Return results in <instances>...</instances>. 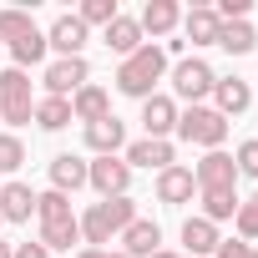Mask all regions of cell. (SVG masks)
Returning a JSON list of instances; mask_svg holds the SVG:
<instances>
[{
  "instance_id": "38",
  "label": "cell",
  "mask_w": 258,
  "mask_h": 258,
  "mask_svg": "<svg viewBox=\"0 0 258 258\" xmlns=\"http://www.w3.org/2000/svg\"><path fill=\"white\" fill-rule=\"evenodd\" d=\"M0 258H16V248H11V243H0Z\"/></svg>"
},
{
  "instance_id": "39",
  "label": "cell",
  "mask_w": 258,
  "mask_h": 258,
  "mask_svg": "<svg viewBox=\"0 0 258 258\" xmlns=\"http://www.w3.org/2000/svg\"><path fill=\"white\" fill-rule=\"evenodd\" d=\"M0 228H6V218H0Z\"/></svg>"
},
{
  "instance_id": "6",
  "label": "cell",
  "mask_w": 258,
  "mask_h": 258,
  "mask_svg": "<svg viewBox=\"0 0 258 258\" xmlns=\"http://www.w3.org/2000/svg\"><path fill=\"white\" fill-rule=\"evenodd\" d=\"M91 81V66H86V56H56L51 66H46V76H41V86H46V96H76L81 86Z\"/></svg>"
},
{
  "instance_id": "14",
  "label": "cell",
  "mask_w": 258,
  "mask_h": 258,
  "mask_svg": "<svg viewBox=\"0 0 258 258\" xmlns=\"http://www.w3.org/2000/svg\"><path fill=\"white\" fill-rule=\"evenodd\" d=\"M142 126H147V137L167 142V132H177V101L172 96H147L142 101Z\"/></svg>"
},
{
  "instance_id": "12",
  "label": "cell",
  "mask_w": 258,
  "mask_h": 258,
  "mask_svg": "<svg viewBox=\"0 0 258 258\" xmlns=\"http://www.w3.org/2000/svg\"><path fill=\"white\" fill-rule=\"evenodd\" d=\"M101 41H106V51H116L121 61L126 56H137L147 41H142V26H137V16H116L106 31H101Z\"/></svg>"
},
{
  "instance_id": "32",
  "label": "cell",
  "mask_w": 258,
  "mask_h": 258,
  "mask_svg": "<svg viewBox=\"0 0 258 258\" xmlns=\"http://www.w3.org/2000/svg\"><path fill=\"white\" fill-rule=\"evenodd\" d=\"M26 162V142L16 132H0V172H16Z\"/></svg>"
},
{
  "instance_id": "11",
  "label": "cell",
  "mask_w": 258,
  "mask_h": 258,
  "mask_svg": "<svg viewBox=\"0 0 258 258\" xmlns=\"http://www.w3.org/2000/svg\"><path fill=\"white\" fill-rule=\"evenodd\" d=\"M157 248H162V228L152 218H132L126 223V233H121V253L126 258H152Z\"/></svg>"
},
{
  "instance_id": "19",
  "label": "cell",
  "mask_w": 258,
  "mask_h": 258,
  "mask_svg": "<svg viewBox=\"0 0 258 258\" xmlns=\"http://www.w3.org/2000/svg\"><path fill=\"white\" fill-rule=\"evenodd\" d=\"M86 187V162L81 157H71V152H61V157H51V192H81Z\"/></svg>"
},
{
  "instance_id": "18",
  "label": "cell",
  "mask_w": 258,
  "mask_h": 258,
  "mask_svg": "<svg viewBox=\"0 0 258 258\" xmlns=\"http://www.w3.org/2000/svg\"><path fill=\"white\" fill-rule=\"evenodd\" d=\"M182 31H187V41H192V46H218L223 21H218V11H213V6H192V11L182 16Z\"/></svg>"
},
{
  "instance_id": "28",
  "label": "cell",
  "mask_w": 258,
  "mask_h": 258,
  "mask_svg": "<svg viewBox=\"0 0 258 258\" xmlns=\"http://www.w3.org/2000/svg\"><path fill=\"white\" fill-rule=\"evenodd\" d=\"M46 51H51V46H46V31H31V36H21V41L11 46V56H16V66H21V71H26V66H41V61H46Z\"/></svg>"
},
{
  "instance_id": "22",
  "label": "cell",
  "mask_w": 258,
  "mask_h": 258,
  "mask_svg": "<svg viewBox=\"0 0 258 258\" xmlns=\"http://www.w3.org/2000/svg\"><path fill=\"white\" fill-rule=\"evenodd\" d=\"M71 116L91 126V121H101V116H111V96H106L101 86H91V81H86V86H81V91L71 96Z\"/></svg>"
},
{
  "instance_id": "13",
  "label": "cell",
  "mask_w": 258,
  "mask_h": 258,
  "mask_svg": "<svg viewBox=\"0 0 258 258\" xmlns=\"http://www.w3.org/2000/svg\"><path fill=\"white\" fill-rule=\"evenodd\" d=\"M86 147L96 152V157H116L121 147H126V126L116 121V111L111 116H101V121H91L86 126Z\"/></svg>"
},
{
  "instance_id": "31",
  "label": "cell",
  "mask_w": 258,
  "mask_h": 258,
  "mask_svg": "<svg viewBox=\"0 0 258 258\" xmlns=\"http://www.w3.org/2000/svg\"><path fill=\"white\" fill-rule=\"evenodd\" d=\"M233 223H238V238H243V243H258V192H253L248 203H238V218H233Z\"/></svg>"
},
{
  "instance_id": "8",
  "label": "cell",
  "mask_w": 258,
  "mask_h": 258,
  "mask_svg": "<svg viewBox=\"0 0 258 258\" xmlns=\"http://www.w3.org/2000/svg\"><path fill=\"white\" fill-rule=\"evenodd\" d=\"M192 182L198 192H213V187H238V167H233V152H203V162L192 167Z\"/></svg>"
},
{
  "instance_id": "10",
  "label": "cell",
  "mask_w": 258,
  "mask_h": 258,
  "mask_svg": "<svg viewBox=\"0 0 258 258\" xmlns=\"http://www.w3.org/2000/svg\"><path fill=\"white\" fill-rule=\"evenodd\" d=\"M198 198V182H192V167H162L157 172V203H167V208H182V203H192Z\"/></svg>"
},
{
  "instance_id": "2",
  "label": "cell",
  "mask_w": 258,
  "mask_h": 258,
  "mask_svg": "<svg viewBox=\"0 0 258 258\" xmlns=\"http://www.w3.org/2000/svg\"><path fill=\"white\" fill-rule=\"evenodd\" d=\"M132 218H137V203H132V198H101V203L86 208V218H76V228H81V238H86L91 248H101V243H111L116 233H126Z\"/></svg>"
},
{
  "instance_id": "33",
  "label": "cell",
  "mask_w": 258,
  "mask_h": 258,
  "mask_svg": "<svg viewBox=\"0 0 258 258\" xmlns=\"http://www.w3.org/2000/svg\"><path fill=\"white\" fill-rule=\"evenodd\" d=\"M233 167H238V177H258V137L233 152Z\"/></svg>"
},
{
  "instance_id": "16",
  "label": "cell",
  "mask_w": 258,
  "mask_h": 258,
  "mask_svg": "<svg viewBox=\"0 0 258 258\" xmlns=\"http://www.w3.org/2000/svg\"><path fill=\"white\" fill-rule=\"evenodd\" d=\"M46 46L61 51V56H81V46H86V26H81L76 16H56L51 31H46Z\"/></svg>"
},
{
  "instance_id": "17",
  "label": "cell",
  "mask_w": 258,
  "mask_h": 258,
  "mask_svg": "<svg viewBox=\"0 0 258 258\" xmlns=\"http://www.w3.org/2000/svg\"><path fill=\"white\" fill-rule=\"evenodd\" d=\"M177 21H182L177 0H147V6H142V16H137L142 36H172V26H177Z\"/></svg>"
},
{
  "instance_id": "26",
  "label": "cell",
  "mask_w": 258,
  "mask_h": 258,
  "mask_svg": "<svg viewBox=\"0 0 258 258\" xmlns=\"http://www.w3.org/2000/svg\"><path fill=\"white\" fill-rule=\"evenodd\" d=\"M36 213H41V228H51V223H71L76 213H71V198L66 192H36Z\"/></svg>"
},
{
  "instance_id": "4",
  "label": "cell",
  "mask_w": 258,
  "mask_h": 258,
  "mask_svg": "<svg viewBox=\"0 0 258 258\" xmlns=\"http://www.w3.org/2000/svg\"><path fill=\"white\" fill-rule=\"evenodd\" d=\"M0 116L11 126H26L36 116V96H31V76L21 66H6L0 71Z\"/></svg>"
},
{
  "instance_id": "23",
  "label": "cell",
  "mask_w": 258,
  "mask_h": 258,
  "mask_svg": "<svg viewBox=\"0 0 258 258\" xmlns=\"http://www.w3.org/2000/svg\"><path fill=\"white\" fill-rule=\"evenodd\" d=\"M31 121L41 126V132H61V126H71L76 116H71V101H66V96H41Z\"/></svg>"
},
{
  "instance_id": "21",
  "label": "cell",
  "mask_w": 258,
  "mask_h": 258,
  "mask_svg": "<svg viewBox=\"0 0 258 258\" xmlns=\"http://www.w3.org/2000/svg\"><path fill=\"white\" fill-rule=\"evenodd\" d=\"M31 213H36V192L26 182H6L0 187V218L6 223H31Z\"/></svg>"
},
{
  "instance_id": "34",
  "label": "cell",
  "mask_w": 258,
  "mask_h": 258,
  "mask_svg": "<svg viewBox=\"0 0 258 258\" xmlns=\"http://www.w3.org/2000/svg\"><path fill=\"white\" fill-rule=\"evenodd\" d=\"M213 258H258V248H253V243H243V238H223Z\"/></svg>"
},
{
  "instance_id": "5",
  "label": "cell",
  "mask_w": 258,
  "mask_h": 258,
  "mask_svg": "<svg viewBox=\"0 0 258 258\" xmlns=\"http://www.w3.org/2000/svg\"><path fill=\"white\" fill-rule=\"evenodd\" d=\"M167 76H172V91H177L182 101H192V106H203V96H213V81H218V71H213L203 56H187V61H177Z\"/></svg>"
},
{
  "instance_id": "15",
  "label": "cell",
  "mask_w": 258,
  "mask_h": 258,
  "mask_svg": "<svg viewBox=\"0 0 258 258\" xmlns=\"http://www.w3.org/2000/svg\"><path fill=\"white\" fill-rule=\"evenodd\" d=\"M121 162H126V167H147V172L157 167V172H162V167H172V162H177V152H172V142L142 137V142H132V147H126V157H121Z\"/></svg>"
},
{
  "instance_id": "20",
  "label": "cell",
  "mask_w": 258,
  "mask_h": 258,
  "mask_svg": "<svg viewBox=\"0 0 258 258\" xmlns=\"http://www.w3.org/2000/svg\"><path fill=\"white\" fill-rule=\"evenodd\" d=\"M218 228L208 223V218H187L182 223V248H187V258H213L218 253Z\"/></svg>"
},
{
  "instance_id": "3",
  "label": "cell",
  "mask_w": 258,
  "mask_h": 258,
  "mask_svg": "<svg viewBox=\"0 0 258 258\" xmlns=\"http://www.w3.org/2000/svg\"><path fill=\"white\" fill-rule=\"evenodd\" d=\"M177 137H182L187 147L218 152L223 137H228V116H218L213 106H187V111H177Z\"/></svg>"
},
{
  "instance_id": "1",
  "label": "cell",
  "mask_w": 258,
  "mask_h": 258,
  "mask_svg": "<svg viewBox=\"0 0 258 258\" xmlns=\"http://www.w3.org/2000/svg\"><path fill=\"white\" fill-rule=\"evenodd\" d=\"M167 71H172V66H167V51L147 41L137 56H126V61L116 66V91H121V96L147 101V96H157V81H162Z\"/></svg>"
},
{
  "instance_id": "24",
  "label": "cell",
  "mask_w": 258,
  "mask_h": 258,
  "mask_svg": "<svg viewBox=\"0 0 258 258\" xmlns=\"http://www.w3.org/2000/svg\"><path fill=\"white\" fill-rule=\"evenodd\" d=\"M203 198V218L218 228L228 218H238V187H213V192H198Z\"/></svg>"
},
{
  "instance_id": "27",
  "label": "cell",
  "mask_w": 258,
  "mask_h": 258,
  "mask_svg": "<svg viewBox=\"0 0 258 258\" xmlns=\"http://www.w3.org/2000/svg\"><path fill=\"white\" fill-rule=\"evenodd\" d=\"M46 253H71V243H81V228H76V218L71 223H51V228H41V238H36Z\"/></svg>"
},
{
  "instance_id": "36",
  "label": "cell",
  "mask_w": 258,
  "mask_h": 258,
  "mask_svg": "<svg viewBox=\"0 0 258 258\" xmlns=\"http://www.w3.org/2000/svg\"><path fill=\"white\" fill-rule=\"evenodd\" d=\"M76 258H126V253H111V248H81Z\"/></svg>"
},
{
  "instance_id": "29",
  "label": "cell",
  "mask_w": 258,
  "mask_h": 258,
  "mask_svg": "<svg viewBox=\"0 0 258 258\" xmlns=\"http://www.w3.org/2000/svg\"><path fill=\"white\" fill-rule=\"evenodd\" d=\"M116 16H121V11H116V0H81V11H76V21H81L86 31H91V26H101V31H106Z\"/></svg>"
},
{
  "instance_id": "9",
  "label": "cell",
  "mask_w": 258,
  "mask_h": 258,
  "mask_svg": "<svg viewBox=\"0 0 258 258\" xmlns=\"http://www.w3.org/2000/svg\"><path fill=\"white\" fill-rule=\"evenodd\" d=\"M213 101H218V106H213L218 116H243V111L253 106V86H248L243 76H218V81H213Z\"/></svg>"
},
{
  "instance_id": "30",
  "label": "cell",
  "mask_w": 258,
  "mask_h": 258,
  "mask_svg": "<svg viewBox=\"0 0 258 258\" xmlns=\"http://www.w3.org/2000/svg\"><path fill=\"white\" fill-rule=\"evenodd\" d=\"M31 31H36V21H31L26 11H16V6H11V11H0V46H16V41L31 36Z\"/></svg>"
},
{
  "instance_id": "35",
  "label": "cell",
  "mask_w": 258,
  "mask_h": 258,
  "mask_svg": "<svg viewBox=\"0 0 258 258\" xmlns=\"http://www.w3.org/2000/svg\"><path fill=\"white\" fill-rule=\"evenodd\" d=\"M16 258H51L41 243H16Z\"/></svg>"
},
{
  "instance_id": "25",
  "label": "cell",
  "mask_w": 258,
  "mask_h": 258,
  "mask_svg": "<svg viewBox=\"0 0 258 258\" xmlns=\"http://www.w3.org/2000/svg\"><path fill=\"white\" fill-rule=\"evenodd\" d=\"M218 46H223L228 56H248V51L258 46V31H253L248 21H228V26L218 31Z\"/></svg>"
},
{
  "instance_id": "37",
  "label": "cell",
  "mask_w": 258,
  "mask_h": 258,
  "mask_svg": "<svg viewBox=\"0 0 258 258\" xmlns=\"http://www.w3.org/2000/svg\"><path fill=\"white\" fill-rule=\"evenodd\" d=\"M152 258H187V253H172V248H157Z\"/></svg>"
},
{
  "instance_id": "7",
  "label": "cell",
  "mask_w": 258,
  "mask_h": 258,
  "mask_svg": "<svg viewBox=\"0 0 258 258\" xmlns=\"http://www.w3.org/2000/svg\"><path fill=\"white\" fill-rule=\"evenodd\" d=\"M86 187H96L101 198H126L132 167H126L121 157H96V162H86Z\"/></svg>"
}]
</instances>
